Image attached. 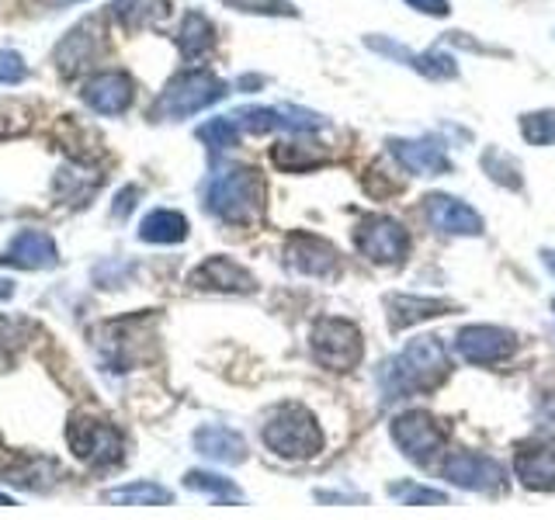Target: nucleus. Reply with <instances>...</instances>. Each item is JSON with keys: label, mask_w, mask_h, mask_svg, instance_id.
I'll list each match as a JSON object with an SVG mask.
<instances>
[{"label": "nucleus", "mask_w": 555, "mask_h": 520, "mask_svg": "<svg viewBox=\"0 0 555 520\" xmlns=\"http://www.w3.org/2000/svg\"><path fill=\"white\" fill-rule=\"evenodd\" d=\"M451 375V358L441 337H416L382 368V392L389 399H406L434 392Z\"/></svg>", "instance_id": "f257e3e1"}, {"label": "nucleus", "mask_w": 555, "mask_h": 520, "mask_svg": "<svg viewBox=\"0 0 555 520\" xmlns=\"http://www.w3.org/2000/svg\"><path fill=\"white\" fill-rule=\"evenodd\" d=\"M205 205L216 219L230 225H250L264 205V181L254 167H233L216 173L205 187Z\"/></svg>", "instance_id": "f03ea898"}, {"label": "nucleus", "mask_w": 555, "mask_h": 520, "mask_svg": "<svg viewBox=\"0 0 555 520\" xmlns=\"http://www.w3.org/2000/svg\"><path fill=\"white\" fill-rule=\"evenodd\" d=\"M260 438H264V444L278 458H292V461L312 458L323 451V430L317 424V416L299 403L278 410L264 424V430H260Z\"/></svg>", "instance_id": "7ed1b4c3"}, {"label": "nucleus", "mask_w": 555, "mask_h": 520, "mask_svg": "<svg viewBox=\"0 0 555 520\" xmlns=\"http://www.w3.org/2000/svg\"><path fill=\"white\" fill-rule=\"evenodd\" d=\"M309 351L326 372H354L364 358V337L351 320L323 316L309 329Z\"/></svg>", "instance_id": "20e7f679"}, {"label": "nucleus", "mask_w": 555, "mask_h": 520, "mask_svg": "<svg viewBox=\"0 0 555 520\" xmlns=\"http://www.w3.org/2000/svg\"><path fill=\"white\" fill-rule=\"evenodd\" d=\"M222 98H225V83L212 74V69H184V74L173 77L164 87V94L156 98L153 115L178 121V118H188V115L208 108V104H216Z\"/></svg>", "instance_id": "39448f33"}, {"label": "nucleus", "mask_w": 555, "mask_h": 520, "mask_svg": "<svg viewBox=\"0 0 555 520\" xmlns=\"http://www.w3.org/2000/svg\"><path fill=\"white\" fill-rule=\"evenodd\" d=\"M66 444L91 468H112L126 455L121 430L112 427L108 420H98V416H83V413H77L74 420L66 424Z\"/></svg>", "instance_id": "423d86ee"}, {"label": "nucleus", "mask_w": 555, "mask_h": 520, "mask_svg": "<svg viewBox=\"0 0 555 520\" xmlns=\"http://www.w3.org/2000/svg\"><path fill=\"white\" fill-rule=\"evenodd\" d=\"M354 247L369 257L372 264L392 268L406 260L410 233H406V225L392 216H369V219H361V225L354 230Z\"/></svg>", "instance_id": "0eeeda50"}, {"label": "nucleus", "mask_w": 555, "mask_h": 520, "mask_svg": "<svg viewBox=\"0 0 555 520\" xmlns=\"http://www.w3.org/2000/svg\"><path fill=\"white\" fill-rule=\"evenodd\" d=\"M392 441L416 465H427L448 444V430L427 410H406L392 420Z\"/></svg>", "instance_id": "6e6552de"}, {"label": "nucleus", "mask_w": 555, "mask_h": 520, "mask_svg": "<svg viewBox=\"0 0 555 520\" xmlns=\"http://www.w3.org/2000/svg\"><path fill=\"white\" fill-rule=\"evenodd\" d=\"M441 472L451 485H459V490H468V493H496L503 490V482H507L503 465L493 461L490 455H476V451H455V455L444 461Z\"/></svg>", "instance_id": "1a4fd4ad"}, {"label": "nucleus", "mask_w": 555, "mask_h": 520, "mask_svg": "<svg viewBox=\"0 0 555 520\" xmlns=\"http://www.w3.org/2000/svg\"><path fill=\"white\" fill-rule=\"evenodd\" d=\"M455 351L462 361L468 364H500L514 354V334L503 326H490V323H473V326H462L459 337H455Z\"/></svg>", "instance_id": "9d476101"}, {"label": "nucleus", "mask_w": 555, "mask_h": 520, "mask_svg": "<svg viewBox=\"0 0 555 520\" xmlns=\"http://www.w3.org/2000/svg\"><path fill=\"white\" fill-rule=\"evenodd\" d=\"M285 264L299 274H312V277H326L334 274L340 264V253L334 243H326L323 236L312 233H292L285 243Z\"/></svg>", "instance_id": "9b49d317"}, {"label": "nucleus", "mask_w": 555, "mask_h": 520, "mask_svg": "<svg viewBox=\"0 0 555 520\" xmlns=\"http://www.w3.org/2000/svg\"><path fill=\"white\" fill-rule=\"evenodd\" d=\"M80 94L98 115H121L135 98V83L121 69H104V74H94L83 83Z\"/></svg>", "instance_id": "f8f14e48"}, {"label": "nucleus", "mask_w": 555, "mask_h": 520, "mask_svg": "<svg viewBox=\"0 0 555 520\" xmlns=\"http://www.w3.org/2000/svg\"><path fill=\"white\" fill-rule=\"evenodd\" d=\"M424 212H427V222L438 233H448V236H479L482 233V216L476 212V208H468L462 198L427 195Z\"/></svg>", "instance_id": "ddd939ff"}, {"label": "nucleus", "mask_w": 555, "mask_h": 520, "mask_svg": "<svg viewBox=\"0 0 555 520\" xmlns=\"http://www.w3.org/2000/svg\"><path fill=\"white\" fill-rule=\"evenodd\" d=\"M191 285L202 291H230V295H247L257 288L254 274L236 264L230 257H208L202 264L191 271Z\"/></svg>", "instance_id": "4468645a"}, {"label": "nucleus", "mask_w": 555, "mask_h": 520, "mask_svg": "<svg viewBox=\"0 0 555 520\" xmlns=\"http://www.w3.org/2000/svg\"><path fill=\"white\" fill-rule=\"evenodd\" d=\"M60 260V247L56 239L42 230H22L11 243L8 250L0 253V264L8 268H22V271H42V268H52Z\"/></svg>", "instance_id": "2eb2a0df"}, {"label": "nucleus", "mask_w": 555, "mask_h": 520, "mask_svg": "<svg viewBox=\"0 0 555 520\" xmlns=\"http://www.w3.org/2000/svg\"><path fill=\"white\" fill-rule=\"evenodd\" d=\"M389 153L396 156V164H403L410 173H421V178L451 173V160L438 139H392Z\"/></svg>", "instance_id": "dca6fc26"}, {"label": "nucleus", "mask_w": 555, "mask_h": 520, "mask_svg": "<svg viewBox=\"0 0 555 520\" xmlns=\"http://www.w3.org/2000/svg\"><path fill=\"white\" fill-rule=\"evenodd\" d=\"M514 476L520 479V485H528V490L552 493L555 490V438L520 447L514 455Z\"/></svg>", "instance_id": "f3484780"}, {"label": "nucleus", "mask_w": 555, "mask_h": 520, "mask_svg": "<svg viewBox=\"0 0 555 520\" xmlns=\"http://www.w3.org/2000/svg\"><path fill=\"white\" fill-rule=\"evenodd\" d=\"M364 46L382 52V56H392V60H403L406 66H413L416 74H424L430 80H455L459 77V66L451 56H444V52H424V56H416V52H410L406 46H399V42H389V39H382V35H369L364 39Z\"/></svg>", "instance_id": "a211bd4d"}, {"label": "nucleus", "mask_w": 555, "mask_h": 520, "mask_svg": "<svg viewBox=\"0 0 555 520\" xmlns=\"http://www.w3.org/2000/svg\"><path fill=\"white\" fill-rule=\"evenodd\" d=\"M386 309H389V329L399 334V329H406L413 323L444 316V312H451V302L448 299H424V295H389Z\"/></svg>", "instance_id": "6ab92c4d"}, {"label": "nucleus", "mask_w": 555, "mask_h": 520, "mask_svg": "<svg viewBox=\"0 0 555 520\" xmlns=\"http://www.w3.org/2000/svg\"><path fill=\"white\" fill-rule=\"evenodd\" d=\"M52 60H56V66L63 69L66 77H74V74H80V69L91 66L98 60V35H94V25H77L56 46Z\"/></svg>", "instance_id": "aec40b11"}, {"label": "nucleus", "mask_w": 555, "mask_h": 520, "mask_svg": "<svg viewBox=\"0 0 555 520\" xmlns=\"http://www.w3.org/2000/svg\"><path fill=\"white\" fill-rule=\"evenodd\" d=\"M195 447L202 451L205 458L222 461V465H240L243 458H247V441H243L236 430L216 427V424L195 430Z\"/></svg>", "instance_id": "412c9836"}, {"label": "nucleus", "mask_w": 555, "mask_h": 520, "mask_svg": "<svg viewBox=\"0 0 555 520\" xmlns=\"http://www.w3.org/2000/svg\"><path fill=\"white\" fill-rule=\"evenodd\" d=\"M178 49H181V56L188 63L208 56V52L216 49V28H212V22H208V17L198 14V11L184 14V22L178 28Z\"/></svg>", "instance_id": "4be33fe9"}, {"label": "nucleus", "mask_w": 555, "mask_h": 520, "mask_svg": "<svg viewBox=\"0 0 555 520\" xmlns=\"http://www.w3.org/2000/svg\"><path fill=\"white\" fill-rule=\"evenodd\" d=\"M112 14H115V22H121L129 31L156 28L170 14V4L167 0H115Z\"/></svg>", "instance_id": "5701e85b"}, {"label": "nucleus", "mask_w": 555, "mask_h": 520, "mask_svg": "<svg viewBox=\"0 0 555 520\" xmlns=\"http://www.w3.org/2000/svg\"><path fill=\"white\" fill-rule=\"evenodd\" d=\"M139 239L146 243H181L188 239V219L181 212H170V208H156L139 225Z\"/></svg>", "instance_id": "b1692460"}, {"label": "nucleus", "mask_w": 555, "mask_h": 520, "mask_svg": "<svg viewBox=\"0 0 555 520\" xmlns=\"http://www.w3.org/2000/svg\"><path fill=\"white\" fill-rule=\"evenodd\" d=\"M101 187V173H91V170H60L56 173V184H52V191H56V198L69 202V205H87L91 202V195Z\"/></svg>", "instance_id": "393cba45"}, {"label": "nucleus", "mask_w": 555, "mask_h": 520, "mask_svg": "<svg viewBox=\"0 0 555 520\" xmlns=\"http://www.w3.org/2000/svg\"><path fill=\"white\" fill-rule=\"evenodd\" d=\"M104 499L121 503V507H167L173 493L156 482H132V485H121V490L104 493Z\"/></svg>", "instance_id": "a878e982"}, {"label": "nucleus", "mask_w": 555, "mask_h": 520, "mask_svg": "<svg viewBox=\"0 0 555 520\" xmlns=\"http://www.w3.org/2000/svg\"><path fill=\"white\" fill-rule=\"evenodd\" d=\"M482 170L490 173V178L496 181V184H503V187H511V191H520V170H517V164L511 160L507 153H500L496 146H490L482 153Z\"/></svg>", "instance_id": "bb28decb"}, {"label": "nucleus", "mask_w": 555, "mask_h": 520, "mask_svg": "<svg viewBox=\"0 0 555 520\" xmlns=\"http://www.w3.org/2000/svg\"><path fill=\"white\" fill-rule=\"evenodd\" d=\"M184 485L188 490H195V493H208V496H216V499H233L240 503V490L230 482V479H222V476H212V472H188L184 476Z\"/></svg>", "instance_id": "cd10ccee"}, {"label": "nucleus", "mask_w": 555, "mask_h": 520, "mask_svg": "<svg viewBox=\"0 0 555 520\" xmlns=\"http://www.w3.org/2000/svg\"><path fill=\"white\" fill-rule=\"evenodd\" d=\"M520 135L531 146H552L555 143V112H531L520 118Z\"/></svg>", "instance_id": "c85d7f7f"}, {"label": "nucleus", "mask_w": 555, "mask_h": 520, "mask_svg": "<svg viewBox=\"0 0 555 520\" xmlns=\"http://www.w3.org/2000/svg\"><path fill=\"white\" fill-rule=\"evenodd\" d=\"M198 139H202L205 146H212V150L236 146V139H240V121H236V118H212V121H205V126L198 129Z\"/></svg>", "instance_id": "c756f323"}, {"label": "nucleus", "mask_w": 555, "mask_h": 520, "mask_svg": "<svg viewBox=\"0 0 555 520\" xmlns=\"http://www.w3.org/2000/svg\"><path fill=\"white\" fill-rule=\"evenodd\" d=\"M222 4H230L233 11H243V14H264V17H295L292 4L285 0H222Z\"/></svg>", "instance_id": "7c9ffc66"}, {"label": "nucleus", "mask_w": 555, "mask_h": 520, "mask_svg": "<svg viewBox=\"0 0 555 520\" xmlns=\"http://www.w3.org/2000/svg\"><path fill=\"white\" fill-rule=\"evenodd\" d=\"M240 121V129L247 132H268V129H282V118H278V108H243L233 115Z\"/></svg>", "instance_id": "2f4dec72"}, {"label": "nucleus", "mask_w": 555, "mask_h": 520, "mask_svg": "<svg viewBox=\"0 0 555 520\" xmlns=\"http://www.w3.org/2000/svg\"><path fill=\"white\" fill-rule=\"evenodd\" d=\"M278 118H282V129H292V132H312V129H323L326 126L320 115H312L306 108H295V104H285V108H278Z\"/></svg>", "instance_id": "473e14b6"}, {"label": "nucleus", "mask_w": 555, "mask_h": 520, "mask_svg": "<svg viewBox=\"0 0 555 520\" xmlns=\"http://www.w3.org/2000/svg\"><path fill=\"white\" fill-rule=\"evenodd\" d=\"M389 493L396 496V499H403L406 507H421V503H434V507H441L444 503V493H438V490H424V485H389Z\"/></svg>", "instance_id": "72a5a7b5"}, {"label": "nucleus", "mask_w": 555, "mask_h": 520, "mask_svg": "<svg viewBox=\"0 0 555 520\" xmlns=\"http://www.w3.org/2000/svg\"><path fill=\"white\" fill-rule=\"evenodd\" d=\"M25 74H28V66H25L22 56H17V52L14 49H0V83L14 87V83L25 80Z\"/></svg>", "instance_id": "f704fd0d"}, {"label": "nucleus", "mask_w": 555, "mask_h": 520, "mask_svg": "<svg viewBox=\"0 0 555 520\" xmlns=\"http://www.w3.org/2000/svg\"><path fill=\"white\" fill-rule=\"evenodd\" d=\"M406 4L413 11H421V14H430V17H444L451 8H448V0H406Z\"/></svg>", "instance_id": "c9c22d12"}, {"label": "nucleus", "mask_w": 555, "mask_h": 520, "mask_svg": "<svg viewBox=\"0 0 555 520\" xmlns=\"http://www.w3.org/2000/svg\"><path fill=\"white\" fill-rule=\"evenodd\" d=\"M139 195V191L135 187H126V191H121V195H118V205H115V219H126L129 216V208H132V198Z\"/></svg>", "instance_id": "e433bc0d"}, {"label": "nucleus", "mask_w": 555, "mask_h": 520, "mask_svg": "<svg viewBox=\"0 0 555 520\" xmlns=\"http://www.w3.org/2000/svg\"><path fill=\"white\" fill-rule=\"evenodd\" d=\"M39 8H63V4H77V0H31Z\"/></svg>", "instance_id": "4c0bfd02"}, {"label": "nucleus", "mask_w": 555, "mask_h": 520, "mask_svg": "<svg viewBox=\"0 0 555 520\" xmlns=\"http://www.w3.org/2000/svg\"><path fill=\"white\" fill-rule=\"evenodd\" d=\"M542 260H545V268L555 274V250H542Z\"/></svg>", "instance_id": "58836bf2"}, {"label": "nucleus", "mask_w": 555, "mask_h": 520, "mask_svg": "<svg viewBox=\"0 0 555 520\" xmlns=\"http://www.w3.org/2000/svg\"><path fill=\"white\" fill-rule=\"evenodd\" d=\"M0 507H14V503H11L8 496H0Z\"/></svg>", "instance_id": "ea45409f"}]
</instances>
